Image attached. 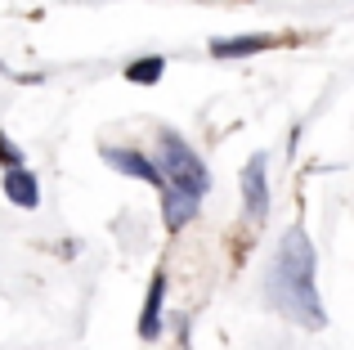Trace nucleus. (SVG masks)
I'll return each instance as SVG.
<instances>
[{"label": "nucleus", "mask_w": 354, "mask_h": 350, "mask_svg": "<svg viewBox=\"0 0 354 350\" xmlns=\"http://www.w3.org/2000/svg\"><path fill=\"white\" fill-rule=\"evenodd\" d=\"M314 274H319L314 243H310V234H305L301 225H292L283 234L278 256H274V270H269V301H274L287 319H296L301 328H323L328 324L319 288H314Z\"/></svg>", "instance_id": "f257e3e1"}, {"label": "nucleus", "mask_w": 354, "mask_h": 350, "mask_svg": "<svg viewBox=\"0 0 354 350\" xmlns=\"http://www.w3.org/2000/svg\"><path fill=\"white\" fill-rule=\"evenodd\" d=\"M157 167H162V175H166L171 184L198 193V198L211 189V175H207V167H202V158L180 140V135H171V131L162 135V162H157Z\"/></svg>", "instance_id": "f03ea898"}, {"label": "nucleus", "mask_w": 354, "mask_h": 350, "mask_svg": "<svg viewBox=\"0 0 354 350\" xmlns=\"http://www.w3.org/2000/svg\"><path fill=\"white\" fill-rule=\"evenodd\" d=\"M242 202H247L251 220H260L269 211V158L256 153V158L242 167Z\"/></svg>", "instance_id": "7ed1b4c3"}, {"label": "nucleus", "mask_w": 354, "mask_h": 350, "mask_svg": "<svg viewBox=\"0 0 354 350\" xmlns=\"http://www.w3.org/2000/svg\"><path fill=\"white\" fill-rule=\"evenodd\" d=\"M104 162H108V167H117L121 175L144 180V184H166L162 167H153V162H148L144 153H135V149H104Z\"/></svg>", "instance_id": "20e7f679"}, {"label": "nucleus", "mask_w": 354, "mask_h": 350, "mask_svg": "<svg viewBox=\"0 0 354 350\" xmlns=\"http://www.w3.org/2000/svg\"><path fill=\"white\" fill-rule=\"evenodd\" d=\"M193 216H198V193L171 184V189H166V198H162V220H166V229L175 234V229H184Z\"/></svg>", "instance_id": "39448f33"}, {"label": "nucleus", "mask_w": 354, "mask_h": 350, "mask_svg": "<svg viewBox=\"0 0 354 350\" xmlns=\"http://www.w3.org/2000/svg\"><path fill=\"white\" fill-rule=\"evenodd\" d=\"M162 301H166V270H157L153 283H148L144 319H139V337H144V342H153V337L162 333Z\"/></svg>", "instance_id": "423d86ee"}, {"label": "nucleus", "mask_w": 354, "mask_h": 350, "mask_svg": "<svg viewBox=\"0 0 354 350\" xmlns=\"http://www.w3.org/2000/svg\"><path fill=\"white\" fill-rule=\"evenodd\" d=\"M5 198L14 202V207L32 211L36 202H41V184H36V175L27 171V167H9L5 171Z\"/></svg>", "instance_id": "0eeeda50"}, {"label": "nucleus", "mask_w": 354, "mask_h": 350, "mask_svg": "<svg viewBox=\"0 0 354 350\" xmlns=\"http://www.w3.org/2000/svg\"><path fill=\"white\" fill-rule=\"evenodd\" d=\"M260 50H274V36H229V41L211 45L216 59H247V54H260Z\"/></svg>", "instance_id": "6e6552de"}, {"label": "nucleus", "mask_w": 354, "mask_h": 350, "mask_svg": "<svg viewBox=\"0 0 354 350\" xmlns=\"http://www.w3.org/2000/svg\"><path fill=\"white\" fill-rule=\"evenodd\" d=\"M162 72H166V59L148 54V59H139V63L126 68V81H135V86H153V81H162Z\"/></svg>", "instance_id": "1a4fd4ad"}, {"label": "nucleus", "mask_w": 354, "mask_h": 350, "mask_svg": "<svg viewBox=\"0 0 354 350\" xmlns=\"http://www.w3.org/2000/svg\"><path fill=\"white\" fill-rule=\"evenodd\" d=\"M0 162H5V167H23V153H18L14 144H5V140H0Z\"/></svg>", "instance_id": "9d476101"}]
</instances>
